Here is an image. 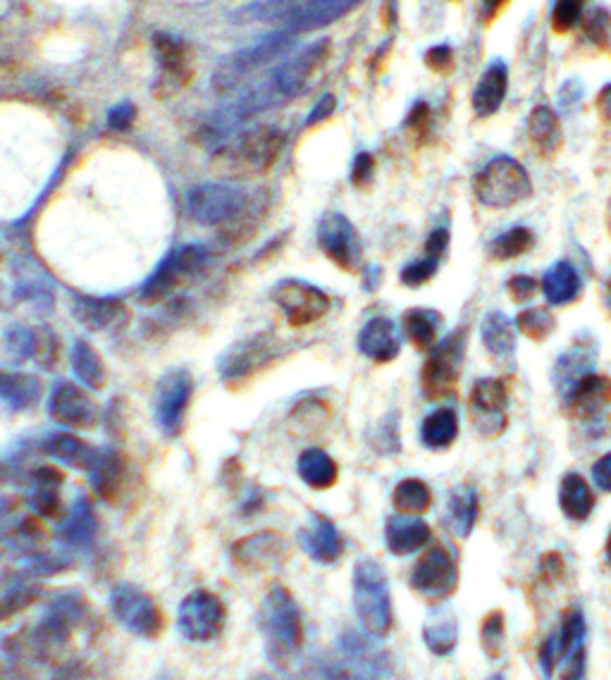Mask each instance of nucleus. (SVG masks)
<instances>
[{"mask_svg":"<svg viewBox=\"0 0 611 680\" xmlns=\"http://www.w3.org/2000/svg\"><path fill=\"white\" fill-rule=\"evenodd\" d=\"M189 213L196 223L223 229L225 239L242 244L249 239L268 208L263 194H246L229 185H204L189 191Z\"/></svg>","mask_w":611,"mask_h":680,"instance_id":"nucleus-1","label":"nucleus"},{"mask_svg":"<svg viewBox=\"0 0 611 680\" xmlns=\"http://www.w3.org/2000/svg\"><path fill=\"white\" fill-rule=\"evenodd\" d=\"M285 148V131L277 127H256L223 146L210 158V170L223 179H256L273 170Z\"/></svg>","mask_w":611,"mask_h":680,"instance_id":"nucleus-2","label":"nucleus"},{"mask_svg":"<svg viewBox=\"0 0 611 680\" xmlns=\"http://www.w3.org/2000/svg\"><path fill=\"white\" fill-rule=\"evenodd\" d=\"M354 607L363 628L373 638H385L392 628V597L387 575L373 559H361L354 571Z\"/></svg>","mask_w":611,"mask_h":680,"instance_id":"nucleus-3","label":"nucleus"},{"mask_svg":"<svg viewBox=\"0 0 611 680\" xmlns=\"http://www.w3.org/2000/svg\"><path fill=\"white\" fill-rule=\"evenodd\" d=\"M473 189L477 201L487 208H511L533 194V181L523 165L509 156L492 158L485 168L475 175Z\"/></svg>","mask_w":611,"mask_h":680,"instance_id":"nucleus-4","label":"nucleus"},{"mask_svg":"<svg viewBox=\"0 0 611 680\" xmlns=\"http://www.w3.org/2000/svg\"><path fill=\"white\" fill-rule=\"evenodd\" d=\"M464 352H466V329L454 332L440 346H435L433 354L427 356L423 366V392L431 400H440V396L450 394L456 385L461 375V366H464Z\"/></svg>","mask_w":611,"mask_h":680,"instance_id":"nucleus-5","label":"nucleus"},{"mask_svg":"<svg viewBox=\"0 0 611 680\" xmlns=\"http://www.w3.org/2000/svg\"><path fill=\"white\" fill-rule=\"evenodd\" d=\"M206 263V252L201 246H185L175 252L168 260L160 265V270L148 279V285L141 292V302L156 306L175 294L187 279H191L201 265Z\"/></svg>","mask_w":611,"mask_h":680,"instance_id":"nucleus-6","label":"nucleus"},{"mask_svg":"<svg viewBox=\"0 0 611 680\" xmlns=\"http://www.w3.org/2000/svg\"><path fill=\"white\" fill-rule=\"evenodd\" d=\"M459 585V566L454 556L444 550L442 544H435L427 550L411 573V588L418 594L431 597V600H444Z\"/></svg>","mask_w":611,"mask_h":680,"instance_id":"nucleus-7","label":"nucleus"},{"mask_svg":"<svg viewBox=\"0 0 611 680\" xmlns=\"http://www.w3.org/2000/svg\"><path fill=\"white\" fill-rule=\"evenodd\" d=\"M509 390L500 377L477 380L471 390V413L473 425L485 437H497L506 425Z\"/></svg>","mask_w":611,"mask_h":680,"instance_id":"nucleus-8","label":"nucleus"},{"mask_svg":"<svg viewBox=\"0 0 611 680\" xmlns=\"http://www.w3.org/2000/svg\"><path fill=\"white\" fill-rule=\"evenodd\" d=\"M275 302L294 327L316 323L329 311V298L306 282H283L275 289Z\"/></svg>","mask_w":611,"mask_h":680,"instance_id":"nucleus-9","label":"nucleus"},{"mask_svg":"<svg viewBox=\"0 0 611 680\" xmlns=\"http://www.w3.org/2000/svg\"><path fill=\"white\" fill-rule=\"evenodd\" d=\"M588 642V623L583 611L571 609L566 611V617L561 619L559 628L554 633H550V638L542 642L540 647V667L542 673L552 678V673L559 669V663L564 661V657L573 650L578 644Z\"/></svg>","mask_w":611,"mask_h":680,"instance_id":"nucleus-10","label":"nucleus"},{"mask_svg":"<svg viewBox=\"0 0 611 680\" xmlns=\"http://www.w3.org/2000/svg\"><path fill=\"white\" fill-rule=\"evenodd\" d=\"M327 56H329V41L327 39L306 46L304 51H299L294 58H289L283 65V68L275 72L277 91L285 93V96L302 93L308 87L311 77L323 68Z\"/></svg>","mask_w":611,"mask_h":680,"instance_id":"nucleus-11","label":"nucleus"},{"mask_svg":"<svg viewBox=\"0 0 611 680\" xmlns=\"http://www.w3.org/2000/svg\"><path fill=\"white\" fill-rule=\"evenodd\" d=\"M318 239L327 258L335 260L339 268L344 270L356 268L361 260V242L356 229L344 215H325L318 229Z\"/></svg>","mask_w":611,"mask_h":680,"instance_id":"nucleus-12","label":"nucleus"},{"mask_svg":"<svg viewBox=\"0 0 611 680\" xmlns=\"http://www.w3.org/2000/svg\"><path fill=\"white\" fill-rule=\"evenodd\" d=\"M564 400L571 416L578 421H594L611 404V380L588 373L566 392Z\"/></svg>","mask_w":611,"mask_h":680,"instance_id":"nucleus-13","label":"nucleus"},{"mask_svg":"<svg viewBox=\"0 0 611 680\" xmlns=\"http://www.w3.org/2000/svg\"><path fill=\"white\" fill-rule=\"evenodd\" d=\"M179 625L191 640H208L223 628V604L208 592H196L181 604Z\"/></svg>","mask_w":611,"mask_h":680,"instance_id":"nucleus-14","label":"nucleus"},{"mask_svg":"<svg viewBox=\"0 0 611 680\" xmlns=\"http://www.w3.org/2000/svg\"><path fill=\"white\" fill-rule=\"evenodd\" d=\"M48 408H51V416L58 423L70 427H91L98 416L91 396L72 383H60L53 390Z\"/></svg>","mask_w":611,"mask_h":680,"instance_id":"nucleus-15","label":"nucleus"},{"mask_svg":"<svg viewBox=\"0 0 611 680\" xmlns=\"http://www.w3.org/2000/svg\"><path fill=\"white\" fill-rule=\"evenodd\" d=\"M191 377L187 371H173L162 377L158 387V423L168 433H177L181 416L191 400Z\"/></svg>","mask_w":611,"mask_h":680,"instance_id":"nucleus-16","label":"nucleus"},{"mask_svg":"<svg viewBox=\"0 0 611 680\" xmlns=\"http://www.w3.org/2000/svg\"><path fill=\"white\" fill-rule=\"evenodd\" d=\"M273 356H275V339L263 335L258 339L242 342L235 346V349H229L218 368L227 380H242L254 375L260 366H266Z\"/></svg>","mask_w":611,"mask_h":680,"instance_id":"nucleus-17","label":"nucleus"},{"mask_svg":"<svg viewBox=\"0 0 611 680\" xmlns=\"http://www.w3.org/2000/svg\"><path fill=\"white\" fill-rule=\"evenodd\" d=\"M361 0H311L292 14L289 27L294 35H308V31L323 29L349 14Z\"/></svg>","mask_w":611,"mask_h":680,"instance_id":"nucleus-18","label":"nucleus"},{"mask_svg":"<svg viewBox=\"0 0 611 680\" xmlns=\"http://www.w3.org/2000/svg\"><path fill=\"white\" fill-rule=\"evenodd\" d=\"M358 349L375 363H390L400 356L402 342L396 325L390 318H373L358 335Z\"/></svg>","mask_w":611,"mask_h":680,"instance_id":"nucleus-19","label":"nucleus"},{"mask_svg":"<svg viewBox=\"0 0 611 680\" xmlns=\"http://www.w3.org/2000/svg\"><path fill=\"white\" fill-rule=\"evenodd\" d=\"M431 538H433L431 525L418 516H406V513H400V516L387 521L385 540H387L390 552L396 556H406V554H414L423 550V546L431 542Z\"/></svg>","mask_w":611,"mask_h":680,"instance_id":"nucleus-20","label":"nucleus"},{"mask_svg":"<svg viewBox=\"0 0 611 680\" xmlns=\"http://www.w3.org/2000/svg\"><path fill=\"white\" fill-rule=\"evenodd\" d=\"M506 89H509V72L504 62H492L490 68L483 72L481 81H477V87L473 91V110L477 118H492L494 112H497L506 98Z\"/></svg>","mask_w":611,"mask_h":680,"instance_id":"nucleus-21","label":"nucleus"},{"mask_svg":"<svg viewBox=\"0 0 611 680\" xmlns=\"http://www.w3.org/2000/svg\"><path fill=\"white\" fill-rule=\"evenodd\" d=\"M156 53H158L165 79H170L175 87H187V81L194 75L191 48L185 41L173 39L170 35H158Z\"/></svg>","mask_w":611,"mask_h":680,"instance_id":"nucleus-22","label":"nucleus"},{"mask_svg":"<svg viewBox=\"0 0 611 680\" xmlns=\"http://www.w3.org/2000/svg\"><path fill=\"white\" fill-rule=\"evenodd\" d=\"M528 137H531L533 148L542 158H554L559 154L561 144H564V135H561V125L552 108L538 106L531 112V118H528Z\"/></svg>","mask_w":611,"mask_h":680,"instance_id":"nucleus-23","label":"nucleus"},{"mask_svg":"<svg viewBox=\"0 0 611 680\" xmlns=\"http://www.w3.org/2000/svg\"><path fill=\"white\" fill-rule=\"evenodd\" d=\"M559 509L569 521H588L594 509V494L588 480L578 473H566L559 485Z\"/></svg>","mask_w":611,"mask_h":680,"instance_id":"nucleus-24","label":"nucleus"},{"mask_svg":"<svg viewBox=\"0 0 611 680\" xmlns=\"http://www.w3.org/2000/svg\"><path fill=\"white\" fill-rule=\"evenodd\" d=\"M481 337L492 358L506 361L516 352V325L500 311H492L485 315V321L481 325Z\"/></svg>","mask_w":611,"mask_h":680,"instance_id":"nucleus-25","label":"nucleus"},{"mask_svg":"<svg viewBox=\"0 0 611 680\" xmlns=\"http://www.w3.org/2000/svg\"><path fill=\"white\" fill-rule=\"evenodd\" d=\"M581 275H578V270L566 260L552 265L542 277L544 298H548L552 306H566L575 302L578 294H581Z\"/></svg>","mask_w":611,"mask_h":680,"instance_id":"nucleus-26","label":"nucleus"},{"mask_svg":"<svg viewBox=\"0 0 611 680\" xmlns=\"http://www.w3.org/2000/svg\"><path fill=\"white\" fill-rule=\"evenodd\" d=\"M477 492L471 485H459L450 494L447 504V523L452 533L459 538H469L477 521Z\"/></svg>","mask_w":611,"mask_h":680,"instance_id":"nucleus-27","label":"nucleus"},{"mask_svg":"<svg viewBox=\"0 0 611 680\" xmlns=\"http://www.w3.org/2000/svg\"><path fill=\"white\" fill-rule=\"evenodd\" d=\"M459 437V416L454 408H437L421 425V440L427 450H447Z\"/></svg>","mask_w":611,"mask_h":680,"instance_id":"nucleus-28","label":"nucleus"},{"mask_svg":"<svg viewBox=\"0 0 611 680\" xmlns=\"http://www.w3.org/2000/svg\"><path fill=\"white\" fill-rule=\"evenodd\" d=\"M115 611L120 613V619L127 621L131 628L148 630V625L156 623V609L146 600V597L131 588H120L115 592Z\"/></svg>","mask_w":611,"mask_h":680,"instance_id":"nucleus-29","label":"nucleus"},{"mask_svg":"<svg viewBox=\"0 0 611 680\" xmlns=\"http://www.w3.org/2000/svg\"><path fill=\"white\" fill-rule=\"evenodd\" d=\"M442 327V315L431 308H411L404 313V332L418 349H433L437 344V332Z\"/></svg>","mask_w":611,"mask_h":680,"instance_id":"nucleus-30","label":"nucleus"},{"mask_svg":"<svg viewBox=\"0 0 611 680\" xmlns=\"http://www.w3.org/2000/svg\"><path fill=\"white\" fill-rule=\"evenodd\" d=\"M588 373H592V349L585 344H573L571 349L556 361V383L561 394L566 396V392Z\"/></svg>","mask_w":611,"mask_h":680,"instance_id":"nucleus-31","label":"nucleus"},{"mask_svg":"<svg viewBox=\"0 0 611 680\" xmlns=\"http://www.w3.org/2000/svg\"><path fill=\"white\" fill-rule=\"evenodd\" d=\"M423 640L433 654L450 657L459 644V623L454 613H444V617L427 621L423 625Z\"/></svg>","mask_w":611,"mask_h":680,"instance_id":"nucleus-32","label":"nucleus"},{"mask_svg":"<svg viewBox=\"0 0 611 680\" xmlns=\"http://www.w3.org/2000/svg\"><path fill=\"white\" fill-rule=\"evenodd\" d=\"M392 500H394V506L400 513H406V516H418V513L431 509L433 492H431V487L423 483V480L406 477L394 487Z\"/></svg>","mask_w":611,"mask_h":680,"instance_id":"nucleus-33","label":"nucleus"},{"mask_svg":"<svg viewBox=\"0 0 611 680\" xmlns=\"http://www.w3.org/2000/svg\"><path fill=\"white\" fill-rule=\"evenodd\" d=\"M299 473L306 480L311 487L325 490L329 485H335L337 480V463L329 459L325 452L321 450H308L302 459H299Z\"/></svg>","mask_w":611,"mask_h":680,"instance_id":"nucleus-34","label":"nucleus"},{"mask_svg":"<svg viewBox=\"0 0 611 680\" xmlns=\"http://www.w3.org/2000/svg\"><path fill=\"white\" fill-rule=\"evenodd\" d=\"M306 544L308 552L321 561H335L342 554L339 533L335 530V525L325 519H318V523L311 528V533L306 535Z\"/></svg>","mask_w":611,"mask_h":680,"instance_id":"nucleus-35","label":"nucleus"},{"mask_svg":"<svg viewBox=\"0 0 611 680\" xmlns=\"http://www.w3.org/2000/svg\"><path fill=\"white\" fill-rule=\"evenodd\" d=\"M533 244H535V235L531 229L511 227L490 244V256L497 260H509V258H516V256H523L525 252H531Z\"/></svg>","mask_w":611,"mask_h":680,"instance_id":"nucleus-36","label":"nucleus"},{"mask_svg":"<svg viewBox=\"0 0 611 680\" xmlns=\"http://www.w3.org/2000/svg\"><path fill=\"white\" fill-rule=\"evenodd\" d=\"M72 361H75V371L77 375L85 380V383L89 387H104L106 383V371H104V363H101V356H98L89 344L79 342L75 346V354H72Z\"/></svg>","mask_w":611,"mask_h":680,"instance_id":"nucleus-37","label":"nucleus"},{"mask_svg":"<svg viewBox=\"0 0 611 680\" xmlns=\"http://www.w3.org/2000/svg\"><path fill=\"white\" fill-rule=\"evenodd\" d=\"M0 396H3L6 402L27 406L39 396V383L35 377H27V375L0 373Z\"/></svg>","mask_w":611,"mask_h":680,"instance_id":"nucleus-38","label":"nucleus"},{"mask_svg":"<svg viewBox=\"0 0 611 680\" xmlns=\"http://www.w3.org/2000/svg\"><path fill=\"white\" fill-rule=\"evenodd\" d=\"M516 327L523 332L525 337H531L535 342H544L554 332L556 321L548 308H525L516 318Z\"/></svg>","mask_w":611,"mask_h":680,"instance_id":"nucleus-39","label":"nucleus"},{"mask_svg":"<svg viewBox=\"0 0 611 680\" xmlns=\"http://www.w3.org/2000/svg\"><path fill=\"white\" fill-rule=\"evenodd\" d=\"M51 452L56 456H60L62 461L72 463V466H77V469H89V466H93V461H96V456H93L89 446L81 440L72 437V435H56V440L51 442Z\"/></svg>","mask_w":611,"mask_h":680,"instance_id":"nucleus-40","label":"nucleus"},{"mask_svg":"<svg viewBox=\"0 0 611 680\" xmlns=\"http://www.w3.org/2000/svg\"><path fill=\"white\" fill-rule=\"evenodd\" d=\"M583 6L585 0H556L552 10V29L556 35H566L578 24L583 18Z\"/></svg>","mask_w":611,"mask_h":680,"instance_id":"nucleus-41","label":"nucleus"},{"mask_svg":"<svg viewBox=\"0 0 611 680\" xmlns=\"http://www.w3.org/2000/svg\"><path fill=\"white\" fill-rule=\"evenodd\" d=\"M583 29L585 37L600 48L609 46V37H611V14L604 8H592L588 12V18L583 20Z\"/></svg>","mask_w":611,"mask_h":680,"instance_id":"nucleus-42","label":"nucleus"},{"mask_svg":"<svg viewBox=\"0 0 611 680\" xmlns=\"http://www.w3.org/2000/svg\"><path fill=\"white\" fill-rule=\"evenodd\" d=\"M481 642H483V650L492 659L502 652V644H504V619H502L500 611L490 613V617L485 619L483 630H481Z\"/></svg>","mask_w":611,"mask_h":680,"instance_id":"nucleus-43","label":"nucleus"},{"mask_svg":"<svg viewBox=\"0 0 611 680\" xmlns=\"http://www.w3.org/2000/svg\"><path fill=\"white\" fill-rule=\"evenodd\" d=\"M588 644V642H585ZM585 644H578L559 663V680H588V650Z\"/></svg>","mask_w":611,"mask_h":680,"instance_id":"nucleus-44","label":"nucleus"},{"mask_svg":"<svg viewBox=\"0 0 611 680\" xmlns=\"http://www.w3.org/2000/svg\"><path fill=\"white\" fill-rule=\"evenodd\" d=\"M437 273V260L435 258H423V260H414L408 263L406 268L402 270V282L406 287H421L425 282H431Z\"/></svg>","mask_w":611,"mask_h":680,"instance_id":"nucleus-45","label":"nucleus"},{"mask_svg":"<svg viewBox=\"0 0 611 680\" xmlns=\"http://www.w3.org/2000/svg\"><path fill=\"white\" fill-rule=\"evenodd\" d=\"M425 65L433 72H437V75L454 72V51H452V46L442 43V46L431 48V51L425 53Z\"/></svg>","mask_w":611,"mask_h":680,"instance_id":"nucleus-46","label":"nucleus"},{"mask_svg":"<svg viewBox=\"0 0 611 680\" xmlns=\"http://www.w3.org/2000/svg\"><path fill=\"white\" fill-rule=\"evenodd\" d=\"M506 292H509L511 298H514L516 304H525V302H531V298L535 296L538 279L528 277V275H516V277H511L506 282Z\"/></svg>","mask_w":611,"mask_h":680,"instance_id":"nucleus-47","label":"nucleus"},{"mask_svg":"<svg viewBox=\"0 0 611 680\" xmlns=\"http://www.w3.org/2000/svg\"><path fill=\"white\" fill-rule=\"evenodd\" d=\"M406 129L416 137V141L425 139L427 129H431V108L425 104H416L406 118Z\"/></svg>","mask_w":611,"mask_h":680,"instance_id":"nucleus-48","label":"nucleus"},{"mask_svg":"<svg viewBox=\"0 0 611 680\" xmlns=\"http://www.w3.org/2000/svg\"><path fill=\"white\" fill-rule=\"evenodd\" d=\"M375 175V160L371 154H358V158L354 160V170H352V181L356 187H368Z\"/></svg>","mask_w":611,"mask_h":680,"instance_id":"nucleus-49","label":"nucleus"},{"mask_svg":"<svg viewBox=\"0 0 611 680\" xmlns=\"http://www.w3.org/2000/svg\"><path fill=\"white\" fill-rule=\"evenodd\" d=\"M592 483L602 492H611V452L592 463Z\"/></svg>","mask_w":611,"mask_h":680,"instance_id":"nucleus-50","label":"nucleus"},{"mask_svg":"<svg viewBox=\"0 0 611 680\" xmlns=\"http://www.w3.org/2000/svg\"><path fill=\"white\" fill-rule=\"evenodd\" d=\"M447 246H450V231L440 227V229L433 231L431 237H427L425 254L431 256V258H435V260H440L444 256V252H447Z\"/></svg>","mask_w":611,"mask_h":680,"instance_id":"nucleus-51","label":"nucleus"},{"mask_svg":"<svg viewBox=\"0 0 611 680\" xmlns=\"http://www.w3.org/2000/svg\"><path fill=\"white\" fill-rule=\"evenodd\" d=\"M335 108H337V101H335V96H325L323 101L313 108V112H311V118H308V125L313 127V125H318V122H323V120H327L329 115L335 112Z\"/></svg>","mask_w":611,"mask_h":680,"instance_id":"nucleus-52","label":"nucleus"},{"mask_svg":"<svg viewBox=\"0 0 611 680\" xmlns=\"http://www.w3.org/2000/svg\"><path fill=\"white\" fill-rule=\"evenodd\" d=\"M135 108H131L129 104H122L120 108H115L110 112V127L115 129H127L131 122H135Z\"/></svg>","mask_w":611,"mask_h":680,"instance_id":"nucleus-53","label":"nucleus"},{"mask_svg":"<svg viewBox=\"0 0 611 680\" xmlns=\"http://www.w3.org/2000/svg\"><path fill=\"white\" fill-rule=\"evenodd\" d=\"M598 110L602 115V120L607 125H611V85H607L600 96H598Z\"/></svg>","mask_w":611,"mask_h":680,"instance_id":"nucleus-54","label":"nucleus"},{"mask_svg":"<svg viewBox=\"0 0 611 680\" xmlns=\"http://www.w3.org/2000/svg\"><path fill=\"white\" fill-rule=\"evenodd\" d=\"M509 3V0H481L483 6V20H492L497 18V14L502 12V8Z\"/></svg>","mask_w":611,"mask_h":680,"instance_id":"nucleus-55","label":"nucleus"},{"mask_svg":"<svg viewBox=\"0 0 611 680\" xmlns=\"http://www.w3.org/2000/svg\"><path fill=\"white\" fill-rule=\"evenodd\" d=\"M607 559L611 563V530H609V538H607Z\"/></svg>","mask_w":611,"mask_h":680,"instance_id":"nucleus-56","label":"nucleus"},{"mask_svg":"<svg viewBox=\"0 0 611 680\" xmlns=\"http://www.w3.org/2000/svg\"><path fill=\"white\" fill-rule=\"evenodd\" d=\"M487 680H506L502 673H492Z\"/></svg>","mask_w":611,"mask_h":680,"instance_id":"nucleus-57","label":"nucleus"},{"mask_svg":"<svg viewBox=\"0 0 611 680\" xmlns=\"http://www.w3.org/2000/svg\"><path fill=\"white\" fill-rule=\"evenodd\" d=\"M609 311H611V282H609Z\"/></svg>","mask_w":611,"mask_h":680,"instance_id":"nucleus-58","label":"nucleus"}]
</instances>
